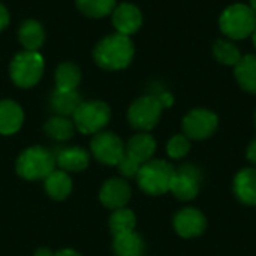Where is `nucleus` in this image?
I'll use <instances>...</instances> for the list:
<instances>
[{"label":"nucleus","mask_w":256,"mask_h":256,"mask_svg":"<svg viewBox=\"0 0 256 256\" xmlns=\"http://www.w3.org/2000/svg\"><path fill=\"white\" fill-rule=\"evenodd\" d=\"M158 99L160 100L162 106H171L172 104V96L170 93H162L160 96H158Z\"/></svg>","instance_id":"nucleus-32"},{"label":"nucleus","mask_w":256,"mask_h":256,"mask_svg":"<svg viewBox=\"0 0 256 256\" xmlns=\"http://www.w3.org/2000/svg\"><path fill=\"white\" fill-rule=\"evenodd\" d=\"M126 147L123 141L112 132H99L92 140V153L104 165L117 166L124 156Z\"/></svg>","instance_id":"nucleus-9"},{"label":"nucleus","mask_w":256,"mask_h":256,"mask_svg":"<svg viewBox=\"0 0 256 256\" xmlns=\"http://www.w3.org/2000/svg\"><path fill=\"white\" fill-rule=\"evenodd\" d=\"M18 38L27 51H38L44 44L45 34H44V28L39 22L28 20L21 24V27L18 30Z\"/></svg>","instance_id":"nucleus-22"},{"label":"nucleus","mask_w":256,"mask_h":256,"mask_svg":"<svg viewBox=\"0 0 256 256\" xmlns=\"http://www.w3.org/2000/svg\"><path fill=\"white\" fill-rule=\"evenodd\" d=\"M76 6L88 16L100 18L116 9V0H76Z\"/></svg>","instance_id":"nucleus-27"},{"label":"nucleus","mask_w":256,"mask_h":256,"mask_svg":"<svg viewBox=\"0 0 256 256\" xmlns=\"http://www.w3.org/2000/svg\"><path fill=\"white\" fill-rule=\"evenodd\" d=\"M252 38H254V45H255V48H256V28H255V32L252 33Z\"/></svg>","instance_id":"nucleus-36"},{"label":"nucleus","mask_w":256,"mask_h":256,"mask_svg":"<svg viewBox=\"0 0 256 256\" xmlns=\"http://www.w3.org/2000/svg\"><path fill=\"white\" fill-rule=\"evenodd\" d=\"M219 124V118L213 111L198 108L192 110L183 118V132L189 140H207L210 138Z\"/></svg>","instance_id":"nucleus-8"},{"label":"nucleus","mask_w":256,"mask_h":256,"mask_svg":"<svg viewBox=\"0 0 256 256\" xmlns=\"http://www.w3.org/2000/svg\"><path fill=\"white\" fill-rule=\"evenodd\" d=\"M134 44L129 36L114 33L104 38L94 48V62L108 70H118L129 66L134 58Z\"/></svg>","instance_id":"nucleus-1"},{"label":"nucleus","mask_w":256,"mask_h":256,"mask_svg":"<svg viewBox=\"0 0 256 256\" xmlns=\"http://www.w3.org/2000/svg\"><path fill=\"white\" fill-rule=\"evenodd\" d=\"M74 128L75 124L63 117V116H56L52 118H50L45 123V132L56 141H68L74 136Z\"/></svg>","instance_id":"nucleus-24"},{"label":"nucleus","mask_w":256,"mask_h":256,"mask_svg":"<svg viewBox=\"0 0 256 256\" xmlns=\"http://www.w3.org/2000/svg\"><path fill=\"white\" fill-rule=\"evenodd\" d=\"M174 174L176 170L171 164L162 159H152L140 168L136 174V182L141 190L148 195L158 196L170 192Z\"/></svg>","instance_id":"nucleus-2"},{"label":"nucleus","mask_w":256,"mask_h":256,"mask_svg":"<svg viewBox=\"0 0 256 256\" xmlns=\"http://www.w3.org/2000/svg\"><path fill=\"white\" fill-rule=\"evenodd\" d=\"M81 104H82V100H81V96L76 90L63 92V90L56 88V92L51 96L52 111L57 112L58 116H63V117L74 116Z\"/></svg>","instance_id":"nucleus-19"},{"label":"nucleus","mask_w":256,"mask_h":256,"mask_svg":"<svg viewBox=\"0 0 256 256\" xmlns=\"http://www.w3.org/2000/svg\"><path fill=\"white\" fill-rule=\"evenodd\" d=\"M219 27L222 33L231 39H244L255 32L256 14L248 4H231L222 12Z\"/></svg>","instance_id":"nucleus-3"},{"label":"nucleus","mask_w":256,"mask_h":256,"mask_svg":"<svg viewBox=\"0 0 256 256\" xmlns=\"http://www.w3.org/2000/svg\"><path fill=\"white\" fill-rule=\"evenodd\" d=\"M190 150V141L186 135H174L166 144V153L172 159L184 158Z\"/></svg>","instance_id":"nucleus-28"},{"label":"nucleus","mask_w":256,"mask_h":256,"mask_svg":"<svg viewBox=\"0 0 256 256\" xmlns=\"http://www.w3.org/2000/svg\"><path fill=\"white\" fill-rule=\"evenodd\" d=\"M135 224H136L135 213L129 208H124V207L114 210V213L110 218V230H111L114 237L134 231Z\"/></svg>","instance_id":"nucleus-25"},{"label":"nucleus","mask_w":256,"mask_h":256,"mask_svg":"<svg viewBox=\"0 0 256 256\" xmlns=\"http://www.w3.org/2000/svg\"><path fill=\"white\" fill-rule=\"evenodd\" d=\"M234 195L246 206H256V170L243 168L234 178Z\"/></svg>","instance_id":"nucleus-14"},{"label":"nucleus","mask_w":256,"mask_h":256,"mask_svg":"<svg viewBox=\"0 0 256 256\" xmlns=\"http://www.w3.org/2000/svg\"><path fill=\"white\" fill-rule=\"evenodd\" d=\"M246 156H248V160H249V162H252V164H255L256 165V140L250 142Z\"/></svg>","instance_id":"nucleus-31"},{"label":"nucleus","mask_w":256,"mask_h":256,"mask_svg":"<svg viewBox=\"0 0 256 256\" xmlns=\"http://www.w3.org/2000/svg\"><path fill=\"white\" fill-rule=\"evenodd\" d=\"M24 122L21 106L14 100H0V134L12 135L20 130Z\"/></svg>","instance_id":"nucleus-16"},{"label":"nucleus","mask_w":256,"mask_h":256,"mask_svg":"<svg viewBox=\"0 0 256 256\" xmlns=\"http://www.w3.org/2000/svg\"><path fill=\"white\" fill-rule=\"evenodd\" d=\"M9 22V14L6 10V8L3 4H0V32L8 26Z\"/></svg>","instance_id":"nucleus-30"},{"label":"nucleus","mask_w":256,"mask_h":256,"mask_svg":"<svg viewBox=\"0 0 256 256\" xmlns=\"http://www.w3.org/2000/svg\"><path fill=\"white\" fill-rule=\"evenodd\" d=\"M44 74V58L38 51H22L10 63V78L22 88L33 87Z\"/></svg>","instance_id":"nucleus-5"},{"label":"nucleus","mask_w":256,"mask_h":256,"mask_svg":"<svg viewBox=\"0 0 256 256\" xmlns=\"http://www.w3.org/2000/svg\"><path fill=\"white\" fill-rule=\"evenodd\" d=\"M34 256H54L48 249H39L36 254H34Z\"/></svg>","instance_id":"nucleus-34"},{"label":"nucleus","mask_w":256,"mask_h":256,"mask_svg":"<svg viewBox=\"0 0 256 256\" xmlns=\"http://www.w3.org/2000/svg\"><path fill=\"white\" fill-rule=\"evenodd\" d=\"M141 166H142V165H141L140 162H136L135 159H132L130 156H128L126 152H124V156L122 158V160L117 164L118 171H120L124 177H136V174H138V171H140Z\"/></svg>","instance_id":"nucleus-29"},{"label":"nucleus","mask_w":256,"mask_h":256,"mask_svg":"<svg viewBox=\"0 0 256 256\" xmlns=\"http://www.w3.org/2000/svg\"><path fill=\"white\" fill-rule=\"evenodd\" d=\"M201 174L194 165H183L174 174L170 190L182 201L194 200L200 192Z\"/></svg>","instance_id":"nucleus-10"},{"label":"nucleus","mask_w":256,"mask_h":256,"mask_svg":"<svg viewBox=\"0 0 256 256\" xmlns=\"http://www.w3.org/2000/svg\"><path fill=\"white\" fill-rule=\"evenodd\" d=\"M130 195L132 192H130L129 184L122 178H111L105 182L99 192L100 202L110 210L123 208L129 202Z\"/></svg>","instance_id":"nucleus-12"},{"label":"nucleus","mask_w":256,"mask_h":256,"mask_svg":"<svg viewBox=\"0 0 256 256\" xmlns=\"http://www.w3.org/2000/svg\"><path fill=\"white\" fill-rule=\"evenodd\" d=\"M112 22L117 28V33L129 36L141 27L142 15L136 6L130 3H122L112 10Z\"/></svg>","instance_id":"nucleus-13"},{"label":"nucleus","mask_w":256,"mask_h":256,"mask_svg":"<svg viewBox=\"0 0 256 256\" xmlns=\"http://www.w3.org/2000/svg\"><path fill=\"white\" fill-rule=\"evenodd\" d=\"M156 152V141L148 134H138L132 136L126 146V154L144 165L146 162L152 160Z\"/></svg>","instance_id":"nucleus-17"},{"label":"nucleus","mask_w":256,"mask_h":256,"mask_svg":"<svg viewBox=\"0 0 256 256\" xmlns=\"http://www.w3.org/2000/svg\"><path fill=\"white\" fill-rule=\"evenodd\" d=\"M80 80H81L80 68L72 63H62L56 70L57 90H63V92L75 90L76 86L80 84Z\"/></svg>","instance_id":"nucleus-23"},{"label":"nucleus","mask_w":256,"mask_h":256,"mask_svg":"<svg viewBox=\"0 0 256 256\" xmlns=\"http://www.w3.org/2000/svg\"><path fill=\"white\" fill-rule=\"evenodd\" d=\"M255 126H256V112H255Z\"/></svg>","instance_id":"nucleus-37"},{"label":"nucleus","mask_w":256,"mask_h":256,"mask_svg":"<svg viewBox=\"0 0 256 256\" xmlns=\"http://www.w3.org/2000/svg\"><path fill=\"white\" fill-rule=\"evenodd\" d=\"M250 8H252V10L256 14V0H250Z\"/></svg>","instance_id":"nucleus-35"},{"label":"nucleus","mask_w":256,"mask_h":256,"mask_svg":"<svg viewBox=\"0 0 256 256\" xmlns=\"http://www.w3.org/2000/svg\"><path fill=\"white\" fill-rule=\"evenodd\" d=\"M112 248L117 256H142L146 250L142 238L134 231L116 236Z\"/></svg>","instance_id":"nucleus-21"},{"label":"nucleus","mask_w":256,"mask_h":256,"mask_svg":"<svg viewBox=\"0 0 256 256\" xmlns=\"http://www.w3.org/2000/svg\"><path fill=\"white\" fill-rule=\"evenodd\" d=\"M213 54L218 58V62H220L224 64H228V66H236L242 58L240 50L232 42L224 40V39H219V40L214 42Z\"/></svg>","instance_id":"nucleus-26"},{"label":"nucleus","mask_w":256,"mask_h":256,"mask_svg":"<svg viewBox=\"0 0 256 256\" xmlns=\"http://www.w3.org/2000/svg\"><path fill=\"white\" fill-rule=\"evenodd\" d=\"M88 160V153L81 147H66L56 154V165H58L62 171L69 172H80L86 170Z\"/></svg>","instance_id":"nucleus-15"},{"label":"nucleus","mask_w":256,"mask_h":256,"mask_svg":"<svg viewBox=\"0 0 256 256\" xmlns=\"http://www.w3.org/2000/svg\"><path fill=\"white\" fill-rule=\"evenodd\" d=\"M111 117L110 106L100 100L82 102L74 114V124L81 134H99Z\"/></svg>","instance_id":"nucleus-6"},{"label":"nucleus","mask_w":256,"mask_h":256,"mask_svg":"<svg viewBox=\"0 0 256 256\" xmlns=\"http://www.w3.org/2000/svg\"><path fill=\"white\" fill-rule=\"evenodd\" d=\"M207 228L206 216L194 207L180 210L174 218V230L183 238H194L201 236Z\"/></svg>","instance_id":"nucleus-11"},{"label":"nucleus","mask_w":256,"mask_h":256,"mask_svg":"<svg viewBox=\"0 0 256 256\" xmlns=\"http://www.w3.org/2000/svg\"><path fill=\"white\" fill-rule=\"evenodd\" d=\"M234 75L240 87L248 93H256V56L248 54L236 64Z\"/></svg>","instance_id":"nucleus-18"},{"label":"nucleus","mask_w":256,"mask_h":256,"mask_svg":"<svg viewBox=\"0 0 256 256\" xmlns=\"http://www.w3.org/2000/svg\"><path fill=\"white\" fill-rule=\"evenodd\" d=\"M54 170L56 156L44 147H30L16 160V172L26 180H45Z\"/></svg>","instance_id":"nucleus-4"},{"label":"nucleus","mask_w":256,"mask_h":256,"mask_svg":"<svg viewBox=\"0 0 256 256\" xmlns=\"http://www.w3.org/2000/svg\"><path fill=\"white\" fill-rule=\"evenodd\" d=\"M45 190L52 200L62 201L68 198L69 194L72 192V178L66 171L54 170L45 178Z\"/></svg>","instance_id":"nucleus-20"},{"label":"nucleus","mask_w":256,"mask_h":256,"mask_svg":"<svg viewBox=\"0 0 256 256\" xmlns=\"http://www.w3.org/2000/svg\"><path fill=\"white\" fill-rule=\"evenodd\" d=\"M54 256H80V254H76V252L72 250V249H63V250L57 252Z\"/></svg>","instance_id":"nucleus-33"},{"label":"nucleus","mask_w":256,"mask_h":256,"mask_svg":"<svg viewBox=\"0 0 256 256\" xmlns=\"http://www.w3.org/2000/svg\"><path fill=\"white\" fill-rule=\"evenodd\" d=\"M162 104L158 99V96H142L140 99H136L129 111H128V118L132 128L138 129V130H152L162 114Z\"/></svg>","instance_id":"nucleus-7"}]
</instances>
